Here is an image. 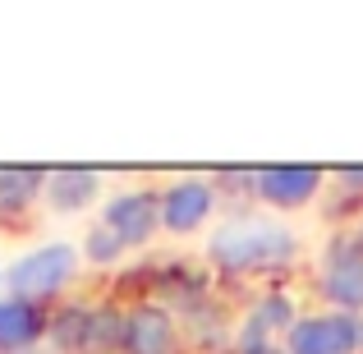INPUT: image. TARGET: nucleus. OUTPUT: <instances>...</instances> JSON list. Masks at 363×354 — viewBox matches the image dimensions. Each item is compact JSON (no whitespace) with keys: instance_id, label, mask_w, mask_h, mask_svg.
Masks as SVG:
<instances>
[{"instance_id":"1","label":"nucleus","mask_w":363,"mask_h":354,"mask_svg":"<svg viewBox=\"0 0 363 354\" xmlns=\"http://www.w3.org/2000/svg\"><path fill=\"white\" fill-rule=\"evenodd\" d=\"M207 262L221 276H272L299 262L303 244L276 212H230L207 231Z\"/></svg>"},{"instance_id":"2","label":"nucleus","mask_w":363,"mask_h":354,"mask_svg":"<svg viewBox=\"0 0 363 354\" xmlns=\"http://www.w3.org/2000/svg\"><path fill=\"white\" fill-rule=\"evenodd\" d=\"M79 267H83V253L74 239H42V244L23 248L18 258L5 262V294L46 309L55 294H65L74 285Z\"/></svg>"},{"instance_id":"3","label":"nucleus","mask_w":363,"mask_h":354,"mask_svg":"<svg viewBox=\"0 0 363 354\" xmlns=\"http://www.w3.org/2000/svg\"><path fill=\"white\" fill-rule=\"evenodd\" d=\"M318 290L327 309L363 318V244L359 231H336L318 258Z\"/></svg>"},{"instance_id":"4","label":"nucleus","mask_w":363,"mask_h":354,"mask_svg":"<svg viewBox=\"0 0 363 354\" xmlns=\"http://www.w3.org/2000/svg\"><path fill=\"white\" fill-rule=\"evenodd\" d=\"M157 194H161V231L179 235V239L207 231L216 216V203H221L216 179H207V175H175Z\"/></svg>"},{"instance_id":"5","label":"nucleus","mask_w":363,"mask_h":354,"mask_svg":"<svg viewBox=\"0 0 363 354\" xmlns=\"http://www.w3.org/2000/svg\"><path fill=\"white\" fill-rule=\"evenodd\" d=\"M285 354H359V318L340 309L299 313L281 341Z\"/></svg>"},{"instance_id":"6","label":"nucleus","mask_w":363,"mask_h":354,"mask_svg":"<svg viewBox=\"0 0 363 354\" xmlns=\"http://www.w3.org/2000/svg\"><path fill=\"white\" fill-rule=\"evenodd\" d=\"M327 170L322 166H257L253 170V203L272 212H303L327 194Z\"/></svg>"},{"instance_id":"7","label":"nucleus","mask_w":363,"mask_h":354,"mask_svg":"<svg viewBox=\"0 0 363 354\" xmlns=\"http://www.w3.org/2000/svg\"><path fill=\"white\" fill-rule=\"evenodd\" d=\"M101 221L111 226L120 239H124V248H147L152 239L161 235V194L157 189H116V194L101 203Z\"/></svg>"},{"instance_id":"8","label":"nucleus","mask_w":363,"mask_h":354,"mask_svg":"<svg viewBox=\"0 0 363 354\" xmlns=\"http://www.w3.org/2000/svg\"><path fill=\"white\" fill-rule=\"evenodd\" d=\"M111 198L106 175L92 166H60L46 170V189H42V207L55 216H83L88 207H101Z\"/></svg>"},{"instance_id":"9","label":"nucleus","mask_w":363,"mask_h":354,"mask_svg":"<svg viewBox=\"0 0 363 354\" xmlns=\"http://www.w3.org/2000/svg\"><path fill=\"white\" fill-rule=\"evenodd\" d=\"M184 336H179V322L166 304H133L124 309V354H179Z\"/></svg>"},{"instance_id":"10","label":"nucleus","mask_w":363,"mask_h":354,"mask_svg":"<svg viewBox=\"0 0 363 354\" xmlns=\"http://www.w3.org/2000/svg\"><path fill=\"white\" fill-rule=\"evenodd\" d=\"M51 331L42 304L14 299V294H0V354H33Z\"/></svg>"},{"instance_id":"11","label":"nucleus","mask_w":363,"mask_h":354,"mask_svg":"<svg viewBox=\"0 0 363 354\" xmlns=\"http://www.w3.org/2000/svg\"><path fill=\"white\" fill-rule=\"evenodd\" d=\"M42 189H46V170L33 166H5L0 170V216H23L42 203Z\"/></svg>"},{"instance_id":"12","label":"nucleus","mask_w":363,"mask_h":354,"mask_svg":"<svg viewBox=\"0 0 363 354\" xmlns=\"http://www.w3.org/2000/svg\"><path fill=\"white\" fill-rule=\"evenodd\" d=\"M294 299L290 294H262V299L248 309V318H244V327H253V331H262V336H272L276 345L285 341V331L294 327Z\"/></svg>"},{"instance_id":"13","label":"nucleus","mask_w":363,"mask_h":354,"mask_svg":"<svg viewBox=\"0 0 363 354\" xmlns=\"http://www.w3.org/2000/svg\"><path fill=\"white\" fill-rule=\"evenodd\" d=\"M79 253H83V267H120V258L129 253V248H124V239L111 231L101 216H92L79 235Z\"/></svg>"},{"instance_id":"14","label":"nucleus","mask_w":363,"mask_h":354,"mask_svg":"<svg viewBox=\"0 0 363 354\" xmlns=\"http://www.w3.org/2000/svg\"><path fill=\"white\" fill-rule=\"evenodd\" d=\"M111 350H124V313L101 304V309H88L83 354H111Z\"/></svg>"},{"instance_id":"15","label":"nucleus","mask_w":363,"mask_h":354,"mask_svg":"<svg viewBox=\"0 0 363 354\" xmlns=\"http://www.w3.org/2000/svg\"><path fill=\"white\" fill-rule=\"evenodd\" d=\"M83 331H88V309H65L60 322H51L46 341L60 350H83Z\"/></svg>"},{"instance_id":"16","label":"nucleus","mask_w":363,"mask_h":354,"mask_svg":"<svg viewBox=\"0 0 363 354\" xmlns=\"http://www.w3.org/2000/svg\"><path fill=\"white\" fill-rule=\"evenodd\" d=\"M331 198H340L336 203V212L345 216L350 207H363V170H336V175H331Z\"/></svg>"},{"instance_id":"17","label":"nucleus","mask_w":363,"mask_h":354,"mask_svg":"<svg viewBox=\"0 0 363 354\" xmlns=\"http://www.w3.org/2000/svg\"><path fill=\"white\" fill-rule=\"evenodd\" d=\"M359 354H363V318H359Z\"/></svg>"},{"instance_id":"18","label":"nucleus","mask_w":363,"mask_h":354,"mask_svg":"<svg viewBox=\"0 0 363 354\" xmlns=\"http://www.w3.org/2000/svg\"><path fill=\"white\" fill-rule=\"evenodd\" d=\"M354 231H359V244H363V221H359V226H354Z\"/></svg>"},{"instance_id":"19","label":"nucleus","mask_w":363,"mask_h":354,"mask_svg":"<svg viewBox=\"0 0 363 354\" xmlns=\"http://www.w3.org/2000/svg\"><path fill=\"white\" fill-rule=\"evenodd\" d=\"M0 285H5V262H0Z\"/></svg>"}]
</instances>
